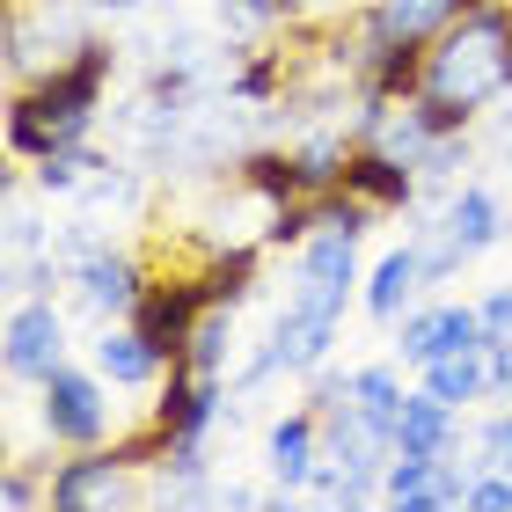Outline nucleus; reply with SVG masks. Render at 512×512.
Wrapping results in <instances>:
<instances>
[{
    "instance_id": "nucleus-6",
    "label": "nucleus",
    "mask_w": 512,
    "mask_h": 512,
    "mask_svg": "<svg viewBox=\"0 0 512 512\" xmlns=\"http://www.w3.org/2000/svg\"><path fill=\"white\" fill-rule=\"evenodd\" d=\"M139 293H147V278H139V264L125 249H96L74 271V300H81V315H96V322H125L139 308Z\"/></svg>"
},
{
    "instance_id": "nucleus-20",
    "label": "nucleus",
    "mask_w": 512,
    "mask_h": 512,
    "mask_svg": "<svg viewBox=\"0 0 512 512\" xmlns=\"http://www.w3.org/2000/svg\"><path fill=\"white\" fill-rule=\"evenodd\" d=\"M300 15V0H220V22L227 30H271V22Z\"/></svg>"
},
{
    "instance_id": "nucleus-25",
    "label": "nucleus",
    "mask_w": 512,
    "mask_h": 512,
    "mask_svg": "<svg viewBox=\"0 0 512 512\" xmlns=\"http://www.w3.org/2000/svg\"><path fill=\"white\" fill-rule=\"evenodd\" d=\"M0 505H8V512H30V505H37V483L22 476V469H15L8 483H0Z\"/></svg>"
},
{
    "instance_id": "nucleus-12",
    "label": "nucleus",
    "mask_w": 512,
    "mask_h": 512,
    "mask_svg": "<svg viewBox=\"0 0 512 512\" xmlns=\"http://www.w3.org/2000/svg\"><path fill=\"white\" fill-rule=\"evenodd\" d=\"M344 191H352L359 205H374V213H388V205H410L417 198V169L366 147V154H352V169H344Z\"/></svg>"
},
{
    "instance_id": "nucleus-21",
    "label": "nucleus",
    "mask_w": 512,
    "mask_h": 512,
    "mask_svg": "<svg viewBox=\"0 0 512 512\" xmlns=\"http://www.w3.org/2000/svg\"><path fill=\"white\" fill-rule=\"evenodd\" d=\"M469 161V147H461V132H439L432 147H425V161H417V183H454V169Z\"/></svg>"
},
{
    "instance_id": "nucleus-26",
    "label": "nucleus",
    "mask_w": 512,
    "mask_h": 512,
    "mask_svg": "<svg viewBox=\"0 0 512 512\" xmlns=\"http://www.w3.org/2000/svg\"><path fill=\"white\" fill-rule=\"evenodd\" d=\"M52 8H59V0H52ZM81 8H139V0H81Z\"/></svg>"
},
{
    "instance_id": "nucleus-4",
    "label": "nucleus",
    "mask_w": 512,
    "mask_h": 512,
    "mask_svg": "<svg viewBox=\"0 0 512 512\" xmlns=\"http://www.w3.org/2000/svg\"><path fill=\"white\" fill-rule=\"evenodd\" d=\"M37 425L66 439V447H103V432H110V403H103V388L74 374V366H59V374H44V395H37Z\"/></svg>"
},
{
    "instance_id": "nucleus-16",
    "label": "nucleus",
    "mask_w": 512,
    "mask_h": 512,
    "mask_svg": "<svg viewBox=\"0 0 512 512\" xmlns=\"http://www.w3.org/2000/svg\"><path fill=\"white\" fill-rule=\"evenodd\" d=\"M417 286H425V256H417V242H410V249H395V256L374 264V278H366V315L374 322H403Z\"/></svg>"
},
{
    "instance_id": "nucleus-5",
    "label": "nucleus",
    "mask_w": 512,
    "mask_h": 512,
    "mask_svg": "<svg viewBox=\"0 0 512 512\" xmlns=\"http://www.w3.org/2000/svg\"><path fill=\"white\" fill-rule=\"evenodd\" d=\"M8 374L15 381H44V374H59L66 366V315L52 308V300H15V315H8Z\"/></svg>"
},
{
    "instance_id": "nucleus-14",
    "label": "nucleus",
    "mask_w": 512,
    "mask_h": 512,
    "mask_svg": "<svg viewBox=\"0 0 512 512\" xmlns=\"http://www.w3.org/2000/svg\"><path fill=\"white\" fill-rule=\"evenodd\" d=\"M395 447L403 454H447L454 447V403H439L432 388L403 395V410H395Z\"/></svg>"
},
{
    "instance_id": "nucleus-15",
    "label": "nucleus",
    "mask_w": 512,
    "mask_h": 512,
    "mask_svg": "<svg viewBox=\"0 0 512 512\" xmlns=\"http://www.w3.org/2000/svg\"><path fill=\"white\" fill-rule=\"evenodd\" d=\"M425 388L439 395V403H483L491 395V344H461V352H447V359H432L425 366Z\"/></svg>"
},
{
    "instance_id": "nucleus-10",
    "label": "nucleus",
    "mask_w": 512,
    "mask_h": 512,
    "mask_svg": "<svg viewBox=\"0 0 512 512\" xmlns=\"http://www.w3.org/2000/svg\"><path fill=\"white\" fill-rule=\"evenodd\" d=\"M469 8H483V0H374V37L381 44H425V37H439L447 22H461Z\"/></svg>"
},
{
    "instance_id": "nucleus-9",
    "label": "nucleus",
    "mask_w": 512,
    "mask_h": 512,
    "mask_svg": "<svg viewBox=\"0 0 512 512\" xmlns=\"http://www.w3.org/2000/svg\"><path fill=\"white\" fill-rule=\"evenodd\" d=\"M461 344H483V315L476 308H417V315H403V337H395V352H403L410 366H432V359H447V352H461Z\"/></svg>"
},
{
    "instance_id": "nucleus-19",
    "label": "nucleus",
    "mask_w": 512,
    "mask_h": 512,
    "mask_svg": "<svg viewBox=\"0 0 512 512\" xmlns=\"http://www.w3.org/2000/svg\"><path fill=\"white\" fill-rule=\"evenodd\" d=\"M352 403H359L366 417H381V425L395 432V410H403V381H395L388 366H359V374H352Z\"/></svg>"
},
{
    "instance_id": "nucleus-11",
    "label": "nucleus",
    "mask_w": 512,
    "mask_h": 512,
    "mask_svg": "<svg viewBox=\"0 0 512 512\" xmlns=\"http://www.w3.org/2000/svg\"><path fill=\"white\" fill-rule=\"evenodd\" d=\"M322 410H293V417H278L271 425V476H278V498L293 491V483H308L315 476V461H322V425H315Z\"/></svg>"
},
{
    "instance_id": "nucleus-13",
    "label": "nucleus",
    "mask_w": 512,
    "mask_h": 512,
    "mask_svg": "<svg viewBox=\"0 0 512 512\" xmlns=\"http://www.w3.org/2000/svg\"><path fill=\"white\" fill-rule=\"evenodd\" d=\"M96 366H103V381H118V388H154L161 352L147 344V330H139V322H125V330H110V322H103V337H96Z\"/></svg>"
},
{
    "instance_id": "nucleus-22",
    "label": "nucleus",
    "mask_w": 512,
    "mask_h": 512,
    "mask_svg": "<svg viewBox=\"0 0 512 512\" xmlns=\"http://www.w3.org/2000/svg\"><path fill=\"white\" fill-rule=\"evenodd\" d=\"M476 447H483V469H512V410H498L491 425H483Z\"/></svg>"
},
{
    "instance_id": "nucleus-7",
    "label": "nucleus",
    "mask_w": 512,
    "mask_h": 512,
    "mask_svg": "<svg viewBox=\"0 0 512 512\" xmlns=\"http://www.w3.org/2000/svg\"><path fill=\"white\" fill-rule=\"evenodd\" d=\"M205 308H213L205 286H147V293H139V308H132V322L147 330V344L161 359H183V344H191Z\"/></svg>"
},
{
    "instance_id": "nucleus-24",
    "label": "nucleus",
    "mask_w": 512,
    "mask_h": 512,
    "mask_svg": "<svg viewBox=\"0 0 512 512\" xmlns=\"http://www.w3.org/2000/svg\"><path fill=\"white\" fill-rule=\"evenodd\" d=\"M469 505H476V512H512V469H498V476L469 483Z\"/></svg>"
},
{
    "instance_id": "nucleus-1",
    "label": "nucleus",
    "mask_w": 512,
    "mask_h": 512,
    "mask_svg": "<svg viewBox=\"0 0 512 512\" xmlns=\"http://www.w3.org/2000/svg\"><path fill=\"white\" fill-rule=\"evenodd\" d=\"M512 88V8H469L461 22L439 30V52L425 59V81H417V103L432 110L447 132H461L476 110H491Z\"/></svg>"
},
{
    "instance_id": "nucleus-18",
    "label": "nucleus",
    "mask_w": 512,
    "mask_h": 512,
    "mask_svg": "<svg viewBox=\"0 0 512 512\" xmlns=\"http://www.w3.org/2000/svg\"><path fill=\"white\" fill-rule=\"evenodd\" d=\"M344 169H352V154H344V139H308V147L293 154V176H300V191H330V183H344Z\"/></svg>"
},
{
    "instance_id": "nucleus-23",
    "label": "nucleus",
    "mask_w": 512,
    "mask_h": 512,
    "mask_svg": "<svg viewBox=\"0 0 512 512\" xmlns=\"http://www.w3.org/2000/svg\"><path fill=\"white\" fill-rule=\"evenodd\" d=\"M476 315H483V344H512V286H498Z\"/></svg>"
},
{
    "instance_id": "nucleus-8",
    "label": "nucleus",
    "mask_w": 512,
    "mask_h": 512,
    "mask_svg": "<svg viewBox=\"0 0 512 512\" xmlns=\"http://www.w3.org/2000/svg\"><path fill=\"white\" fill-rule=\"evenodd\" d=\"M44 498H52V512H110L132 498V476L118 454H88V461H66Z\"/></svg>"
},
{
    "instance_id": "nucleus-17",
    "label": "nucleus",
    "mask_w": 512,
    "mask_h": 512,
    "mask_svg": "<svg viewBox=\"0 0 512 512\" xmlns=\"http://www.w3.org/2000/svg\"><path fill=\"white\" fill-rule=\"evenodd\" d=\"M227 359H235V308H205L198 315V330H191V344H183V366H191V374H227Z\"/></svg>"
},
{
    "instance_id": "nucleus-3",
    "label": "nucleus",
    "mask_w": 512,
    "mask_h": 512,
    "mask_svg": "<svg viewBox=\"0 0 512 512\" xmlns=\"http://www.w3.org/2000/svg\"><path fill=\"white\" fill-rule=\"evenodd\" d=\"M505 235V213H498V198L483 191V183H461L454 205H447V220L425 227L417 235V256H425V278H454L469 256H483Z\"/></svg>"
},
{
    "instance_id": "nucleus-2",
    "label": "nucleus",
    "mask_w": 512,
    "mask_h": 512,
    "mask_svg": "<svg viewBox=\"0 0 512 512\" xmlns=\"http://www.w3.org/2000/svg\"><path fill=\"white\" fill-rule=\"evenodd\" d=\"M110 66H118V59H110V44H88L74 66L44 74L30 96L8 110V147L30 154V161L59 154V147H81V132H88V118H96V103H103Z\"/></svg>"
}]
</instances>
